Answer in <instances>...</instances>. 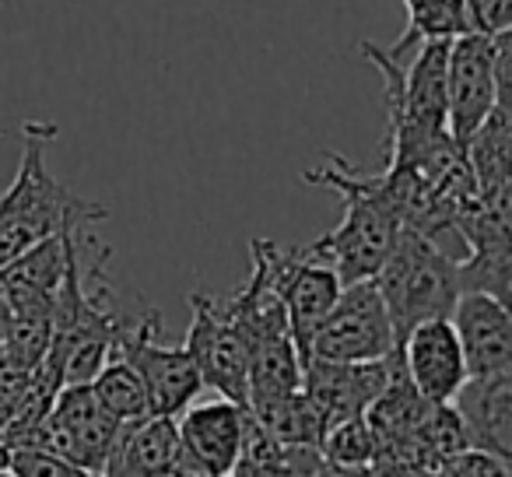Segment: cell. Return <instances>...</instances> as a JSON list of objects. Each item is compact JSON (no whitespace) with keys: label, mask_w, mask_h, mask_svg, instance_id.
<instances>
[{"label":"cell","mask_w":512,"mask_h":477,"mask_svg":"<svg viewBox=\"0 0 512 477\" xmlns=\"http://www.w3.org/2000/svg\"><path fill=\"white\" fill-rule=\"evenodd\" d=\"M467 8V32L498 36L512 29V0H463Z\"/></svg>","instance_id":"cell-26"},{"label":"cell","mask_w":512,"mask_h":477,"mask_svg":"<svg viewBox=\"0 0 512 477\" xmlns=\"http://www.w3.org/2000/svg\"><path fill=\"white\" fill-rule=\"evenodd\" d=\"M306 183L327 186L344 200V221L309 243V250L327 260L344 285L376 278L404 228L383 172H362L341 155H330L327 165L306 172Z\"/></svg>","instance_id":"cell-1"},{"label":"cell","mask_w":512,"mask_h":477,"mask_svg":"<svg viewBox=\"0 0 512 477\" xmlns=\"http://www.w3.org/2000/svg\"><path fill=\"white\" fill-rule=\"evenodd\" d=\"M39 365H25L18 358H11L0 348V425H8L18 414V407L25 404V397L32 393Z\"/></svg>","instance_id":"cell-23"},{"label":"cell","mask_w":512,"mask_h":477,"mask_svg":"<svg viewBox=\"0 0 512 477\" xmlns=\"http://www.w3.org/2000/svg\"><path fill=\"white\" fill-rule=\"evenodd\" d=\"M158 330H162V313L158 309L134 316V323L116 341L113 355L134 365L137 376L144 379L151 414L179 418L197 400V393L204 390V379H200L190 348L186 344L183 348H165V344H158Z\"/></svg>","instance_id":"cell-7"},{"label":"cell","mask_w":512,"mask_h":477,"mask_svg":"<svg viewBox=\"0 0 512 477\" xmlns=\"http://www.w3.org/2000/svg\"><path fill=\"white\" fill-rule=\"evenodd\" d=\"M397 334L386 299L379 292L376 278L351 281L341 288L334 309L327 313L323 327L316 330L309 362L327 358V362H379L393 355Z\"/></svg>","instance_id":"cell-6"},{"label":"cell","mask_w":512,"mask_h":477,"mask_svg":"<svg viewBox=\"0 0 512 477\" xmlns=\"http://www.w3.org/2000/svg\"><path fill=\"white\" fill-rule=\"evenodd\" d=\"M8 470L15 477H99L78 463L64 460V456L46 453V449H15Z\"/></svg>","instance_id":"cell-24"},{"label":"cell","mask_w":512,"mask_h":477,"mask_svg":"<svg viewBox=\"0 0 512 477\" xmlns=\"http://www.w3.org/2000/svg\"><path fill=\"white\" fill-rule=\"evenodd\" d=\"M477 292L512 313V243L474 250L460 260V295Z\"/></svg>","instance_id":"cell-21"},{"label":"cell","mask_w":512,"mask_h":477,"mask_svg":"<svg viewBox=\"0 0 512 477\" xmlns=\"http://www.w3.org/2000/svg\"><path fill=\"white\" fill-rule=\"evenodd\" d=\"M453 327L467 355L470 379L512 365V313L495 299L463 292L453 309Z\"/></svg>","instance_id":"cell-15"},{"label":"cell","mask_w":512,"mask_h":477,"mask_svg":"<svg viewBox=\"0 0 512 477\" xmlns=\"http://www.w3.org/2000/svg\"><path fill=\"white\" fill-rule=\"evenodd\" d=\"M435 477H512V467L502 456L470 446L460 456H453L449 463H442Z\"/></svg>","instance_id":"cell-25"},{"label":"cell","mask_w":512,"mask_h":477,"mask_svg":"<svg viewBox=\"0 0 512 477\" xmlns=\"http://www.w3.org/2000/svg\"><path fill=\"white\" fill-rule=\"evenodd\" d=\"M186 348L204 379V390L249 407V351L242 330L232 316L204 292L190 295V330H186Z\"/></svg>","instance_id":"cell-8"},{"label":"cell","mask_w":512,"mask_h":477,"mask_svg":"<svg viewBox=\"0 0 512 477\" xmlns=\"http://www.w3.org/2000/svg\"><path fill=\"white\" fill-rule=\"evenodd\" d=\"M169 477H221V474H214V470L207 467L204 460H197V456H193L190 449L179 446L176 467H172V474H169Z\"/></svg>","instance_id":"cell-27"},{"label":"cell","mask_w":512,"mask_h":477,"mask_svg":"<svg viewBox=\"0 0 512 477\" xmlns=\"http://www.w3.org/2000/svg\"><path fill=\"white\" fill-rule=\"evenodd\" d=\"M74 232L50 235L43 243L29 246L15 260L0 264V292L8 302V313H46L53 316V299L64 285L67 264H71Z\"/></svg>","instance_id":"cell-12"},{"label":"cell","mask_w":512,"mask_h":477,"mask_svg":"<svg viewBox=\"0 0 512 477\" xmlns=\"http://www.w3.org/2000/svg\"><path fill=\"white\" fill-rule=\"evenodd\" d=\"M179 446V418L144 414L137 421H123L102 477H169Z\"/></svg>","instance_id":"cell-13"},{"label":"cell","mask_w":512,"mask_h":477,"mask_svg":"<svg viewBox=\"0 0 512 477\" xmlns=\"http://www.w3.org/2000/svg\"><path fill=\"white\" fill-rule=\"evenodd\" d=\"M242 432H246V407L218 397L207 404H190L179 418V442L197 460H204L214 474L225 477L242 456Z\"/></svg>","instance_id":"cell-16"},{"label":"cell","mask_w":512,"mask_h":477,"mask_svg":"<svg viewBox=\"0 0 512 477\" xmlns=\"http://www.w3.org/2000/svg\"><path fill=\"white\" fill-rule=\"evenodd\" d=\"M390 379V355L379 362H327L313 358L302 365V390L320 411L327 432L334 425L369 411Z\"/></svg>","instance_id":"cell-11"},{"label":"cell","mask_w":512,"mask_h":477,"mask_svg":"<svg viewBox=\"0 0 512 477\" xmlns=\"http://www.w3.org/2000/svg\"><path fill=\"white\" fill-rule=\"evenodd\" d=\"M225 477H292V474H278V470H264V467H249V463H235Z\"/></svg>","instance_id":"cell-29"},{"label":"cell","mask_w":512,"mask_h":477,"mask_svg":"<svg viewBox=\"0 0 512 477\" xmlns=\"http://www.w3.org/2000/svg\"><path fill=\"white\" fill-rule=\"evenodd\" d=\"M57 137V123L29 120L22 127V162L0 197V264L15 260L50 235L92 228L109 218L106 204L71 193L46 165V148Z\"/></svg>","instance_id":"cell-2"},{"label":"cell","mask_w":512,"mask_h":477,"mask_svg":"<svg viewBox=\"0 0 512 477\" xmlns=\"http://www.w3.org/2000/svg\"><path fill=\"white\" fill-rule=\"evenodd\" d=\"M446 95H449V134L453 141L467 144L470 134L495 109V36L463 32L449 43L446 64Z\"/></svg>","instance_id":"cell-9"},{"label":"cell","mask_w":512,"mask_h":477,"mask_svg":"<svg viewBox=\"0 0 512 477\" xmlns=\"http://www.w3.org/2000/svg\"><path fill=\"white\" fill-rule=\"evenodd\" d=\"M404 369L421 397L435 404H453L456 393L470 383L467 355H463L460 334L453 327V316L425 320L397 344Z\"/></svg>","instance_id":"cell-10"},{"label":"cell","mask_w":512,"mask_h":477,"mask_svg":"<svg viewBox=\"0 0 512 477\" xmlns=\"http://www.w3.org/2000/svg\"><path fill=\"white\" fill-rule=\"evenodd\" d=\"M313 477H372L369 467H341V463H320V470H316Z\"/></svg>","instance_id":"cell-28"},{"label":"cell","mask_w":512,"mask_h":477,"mask_svg":"<svg viewBox=\"0 0 512 477\" xmlns=\"http://www.w3.org/2000/svg\"><path fill=\"white\" fill-rule=\"evenodd\" d=\"M120 425L123 421H116L99 404L92 383H71L60 386L57 404L36 428H29L22 439L11 442V453L15 449H46V453L64 456V460L102 477Z\"/></svg>","instance_id":"cell-4"},{"label":"cell","mask_w":512,"mask_h":477,"mask_svg":"<svg viewBox=\"0 0 512 477\" xmlns=\"http://www.w3.org/2000/svg\"><path fill=\"white\" fill-rule=\"evenodd\" d=\"M407 29L404 39L393 46V57L404 60L425 39H456L467 32V8L463 0H404Z\"/></svg>","instance_id":"cell-19"},{"label":"cell","mask_w":512,"mask_h":477,"mask_svg":"<svg viewBox=\"0 0 512 477\" xmlns=\"http://www.w3.org/2000/svg\"><path fill=\"white\" fill-rule=\"evenodd\" d=\"M463 155L474 172L477 190H495L512 179V116L505 109H491L481 127L463 144Z\"/></svg>","instance_id":"cell-17"},{"label":"cell","mask_w":512,"mask_h":477,"mask_svg":"<svg viewBox=\"0 0 512 477\" xmlns=\"http://www.w3.org/2000/svg\"><path fill=\"white\" fill-rule=\"evenodd\" d=\"M467 257L474 250H491V246L512 243V179L495 190H477L470 204L456 218Z\"/></svg>","instance_id":"cell-18"},{"label":"cell","mask_w":512,"mask_h":477,"mask_svg":"<svg viewBox=\"0 0 512 477\" xmlns=\"http://www.w3.org/2000/svg\"><path fill=\"white\" fill-rule=\"evenodd\" d=\"M453 404L463 414L470 446L488 449L512 467V365L470 379Z\"/></svg>","instance_id":"cell-14"},{"label":"cell","mask_w":512,"mask_h":477,"mask_svg":"<svg viewBox=\"0 0 512 477\" xmlns=\"http://www.w3.org/2000/svg\"><path fill=\"white\" fill-rule=\"evenodd\" d=\"M8 463H11V449L4 442V425H0V470H8Z\"/></svg>","instance_id":"cell-30"},{"label":"cell","mask_w":512,"mask_h":477,"mask_svg":"<svg viewBox=\"0 0 512 477\" xmlns=\"http://www.w3.org/2000/svg\"><path fill=\"white\" fill-rule=\"evenodd\" d=\"M414 477H435V474H414Z\"/></svg>","instance_id":"cell-32"},{"label":"cell","mask_w":512,"mask_h":477,"mask_svg":"<svg viewBox=\"0 0 512 477\" xmlns=\"http://www.w3.org/2000/svg\"><path fill=\"white\" fill-rule=\"evenodd\" d=\"M376 285L386 299L400 344L418 323L453 316L460 302V260L449 257L428 235L404 225L383 271L376 274Z\"/></svg>","instance_id":"cell-3"},{"label":"cell","mask_w":512,"mask_h":477,"mask_svg":"<svg viewBox=\"0 0 512 477\" xmlns=\"http://www.w3.org/2000/svg\"><path fill=\"white\" fill-rule=\"evenodd\" d=\"M253 246L267 264V278H271L274 292L281 295L288 309V323H292V341L299 348L302 365L309 362V348H313L316 330L323 327L327 313L334 309L337 295H341L344 281L327 260L316 257L309 246H295V250H281L271 239H253Z\"/></svg>","instance_id":"cell-5"},{"label":"cell","mask_w":512,"mask_h":477,"mask_svg":"<svg viewBox=\"0 0 512 477\" xmlns=\"http://www.w3.org/2000/svg\"><path fill=\"white\" fill-rule=\"evenodd\" d=\"M92 390L99 397V404L113 414L116 421H137L144 414H151L148 390H144V379L137 376V369L130 362H123L120 355H113L102 372L92 379Z\"/></svg>","instance_id":"cell-20"},{"label":"cell","mask_w":512,"mask_h":477,"mask_svg":"<svg viewBox=\"0 0 512 477\" xmlns=\"http://www.w3.org/2000/svg\"><path fill=\"white\" fill-rule=\"evenodd\" d=\"M320 449H323V460L327 463H341V467H369L372 453H376V439H372V428H369V421H365V414L330 428Z\"/></svg>","instance_id":"cell-22"},{"label":"cell","mask_w":512,"mask_h":477,"mask_svg":"<svg viewBox=\"0 0 512 477\" xmlns=\"http://www.w3.org/2000/svg\"><path fill=\"white\" fill-rule=\"evenodd\" d=\"M0 477H15V474H11V470H0Z\"/></svg>","instance_id":"cell-31"}]
</instances>
